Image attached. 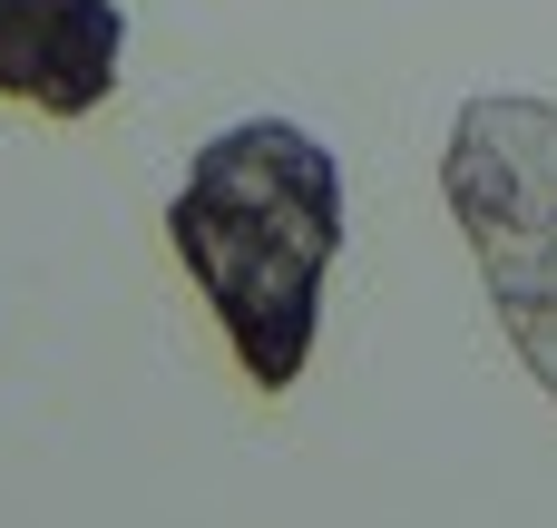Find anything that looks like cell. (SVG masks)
<instances>
[{
  "label": "cell",
  "instance_id": "cell-2",
  "mask_svg": "<svg viewBox=\"0 0 557 528\" xmlns=\"http://www.w3.org/2000/svg\"><path fill=\"white\" fill-rule=\"evenodd\" d=\"M450 216L480 245L490 304L519 363L557 392V108L548 98H480L450 127Z\"/></svg>",
  "mask_w": 557,
  "mask_h": 528
},
{
  "label": "cell",
  "instance_id": "cell-3",
  "mask_svg": "<svg viewBox=\"0 0 557 528\" xmlns=\"http://www.w3.org/2000/svg\"><path fill=\"white\" fill-rule=\"evenodd\" d=\"M117 49H127L117 0H0V98L20 108H49V118L108 108Z\"/></svg>",
  "mask_w": 557,
  "mask_h": 528
},
{
  "label": "cell",
  "instance_id": "cell-1",
  "mask_svg": "<svg viewBox=\"0 0 557 528\" xmlns=\"http://www.w3.org/2000/svg\"><path fill=\"white\" fill-rule=\"evenodd\" d=\"M166 235L215 304L255 392H294L323 333V274L343 255V167L294 118H245L196 147Z\"/></svg>",
  "mask_w": 557,
  "mask_h": 528
}]
</instances>
